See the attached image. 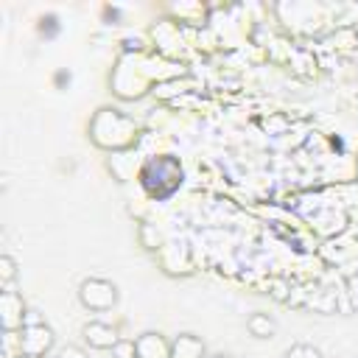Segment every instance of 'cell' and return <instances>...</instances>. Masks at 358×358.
<instances>
[{"instance_id": "3", "label": "cell", "mask_w": 358, "mask_h": 358, "mask_svg": "<svg viewBox=\"0 0 358 358\" xmlns=\"http://www.w3.org/2000/svg\"><path fill=\"white\" fill-rule=\"evenodd\" d=\"M25 313H28V308H25L22 294L14 285L3 288L0 291V327H3V333L22 330L25 327Z\"/></svg>"}, {"instance_id": "18", "label": "cell", "mask_w": 358, "mask_h": 358, "mask_svg": "<svg viewBox=\"0 0 358 358\" xmlns=\"http://www.w3.org/2000/svg\"><path fill=\"white\" fill-rule=\"evenodd\" d=\"M17 358H36V355H17Z\"/></svg>"}, {"instance_id": "1", "label": "cell", "mask_w": 358, "mask_h": 358, "mask_svg": "<svg viewBox=\"0 0 358 358\" xmlns=\"http://www.w3.org/2000/svg\"><path fill=\"white\" fill-rule=\"evenodd\" d=\"M140 173H148V176L154 173V179H140V182H143V187H145L151 196H157V199L171 196V193L182 185V165H179L173 157H168V154L148 159Z\"/></svg>"}, {"instance_id": "11", "label": "cell", "mask_w": 358, "mask_h": 358, "mask_svg": "<svg viewBox=\"0 0 358 358\" xmlns=\"http://www.w3.org/2000/svg\"><path fill=\"white\" fill-rule=\"evenodd\" d=\"M112 358H137V350H134V338H120L112 350Z\"/></svg>"}, {"instance_id": "16", "label": "cell", "mask_w": 358, "mask_h": 358, "mask_svg": "<svg viewBox=\"0 0 358 358\" xmlns=\"http://www.w3.org/2000/svg\"><path fill=\"white\" fill-rule=\"evenodd\" d=\"M282 358H302V344H291V347L282 352Z\"/></svg>"}, {"instance_id": "17", "label": "cell", "mask_w": 358, "mask_h": 358, "mask_svg": "<svg viewBox=\"0 0 358 358\" xmlns=\"http://www.w3.org/2000/svg\"><path fill=\"white\" fill-rule=\"evenodd\" d=\"M207 358H235V355H229V352H213V355H207Z\"/></svg>"}, {"instance_id": "2", "label": "cell", "mask_w": 358, "mask_h": 358, "mask_svg": "<svg viewBox=\"0 0 358 358\" xmlns=\"http://www.w3.org/2000/svg\"><path fill=\"white\" fill-rule=\"evenodd\" d=\"M117 299H120V291H117V285H115L112 280H106V277H87V280H81V285H78V302H81L87 310H92V313L112 310V308L117 305Z\"/></svg>"}, {"instance_id": "8", "label": "cell", "mask_w": 358, "mask_h": 358, "mask_svg": "<svg viewBox=\"0 0 358 358\" xmlns=\"http://www.w3.org/2000/svg\"><path fill=\"white\" fill-rule=\"evenodd\" d=\"M246 330H249L252 338L266 341V338H274L277 322H274V316H268V313H263V310H255V313H249V319H246Z\"/></svg>"}, {"instance_id": "10", "label": "cell", "mask_w": 358, "mask_h": 358, "mask_svg": "<svg viewBox=\"0 0 358 358\" xmlns=\"http://www.w3.org/2000/svg\"><path fill=\"white\" fill-rule=\"evenodd\" d=\"M140 246L143 249H148V252H154V249H159V243H162V238H159V232L151 227V224H140Z\"/></svg>"}, {"instance_id": "6", "label": "cell", "mask_w": 358, "mask_h": 358, "mask_svg": "<svg viewBox=\"0 0 358 358\" xmlns=\"http://www.w3.org/2000/svg\"><path fill=\"white\" fill-rule=\"evenodd\" d=\"M137 358H171V341L159 330H145L134 338Z\"/></svg>"}, {"instance_id": "15", "label": "cell", "mask_w": 358, "mask_h": 358, "mask_svg": "<svg viewBox=\"0 0 358 358\" xmlns=\"http://www.w3.org/2000/svg\"><path fill=\"white\" fill-rule=\"evenodd\" d=\"M302 358H322V350L313 344H302Z\"/></svg>"}, {"instance_id": "7", "label": "cell", "mask_w": 358, "mask_h": 358, "mask_svg": "<svg viewBox=\"0 0 358 358\" xmlns=\"http://www.w3.org/2000/svg\"><path fill=\"white\" fill-rule=\"evenodd\" d=\"M171 358H207V344L196 333H179L171 338Z\"/></svg>"}, {"instance_id": "12", "label": "cell", "mask_w": 358, "mask_h": 358, "mask_svg": "<svg viewBox=\"0 0 358 358\" xmlns=\"http://www.w3.org/2000/svg\"><path fill=\"white\" fill-rule=\"evenodd\" d=\"M56 355H59V358H90V352H87L81 344H62V347L56 350Z\"/></svg>"}, {"instance_id": "14", "label": "cell", "mask_w": 358, "mask_h": 358, "mask_svg": "<svg viewBox=\"0 0 358 358\" xmlns=\"http://www.w3.org/2000/svg\"><path fill=\"white\" fill-rule=\"evenodd\" d=\"M28 324H45V316H42L39 310L28 308V313H25V327H28Z\"/></svg>"}, {"instance_id": "5", "label": "cell", "mask_w": 358, "mask_h": 358, "mask_svg": "<svg viewBox=\"0 0 358 358\" xmlns=\"http://www.w3.org/2000/svg\"><path fill=\"white\" fill-rule=\"evenodd\" d=\"M81 336H84V344L92 347V350H112V347L120 341L117 327H112V324H106V322H98V319L84 322Z\"/></svg>"}, {"instance_id": "9", "label": "cell", "mask_w": 358, "mask_h": 358, "mask_svg": "<svg viewBox=\"0 0 358 358\" xmlns=\"http://www.w3.org/2000/svg\"><path fill=\"white\" fill-rule=\"evenodd\" d=\"M17 277H20V266H17V260H14L11 255H0V285L8 288V285L17 282Z\"/></svg>"}, {"instance_id": "19", "label": "cell", "mask_w": 358, "mask_h": 358, "mask_svg": "<svg viewBox=\"0 0 358 358\" xmlns=\"http://www.w3.org/2000/svg\"><path fill=\"white\" fill-rule=\"evenodd\" d=\"M48 358H59V355H56V352H50V355H48Z\"/></svg>"}, {"instance_id": "4", "label": "cell", "mask_w": 358, "mask_h": 358, "mask_svg": "<svg viewBox=\"0 0 358 358\" xmlns=\"http://www.w3.org/2000/svg\"><path fill=\"white\" fill-rule=\"evenodd\" d=\"M20 341H22V355L48 358L56 347V333L48 322L45 324H28L20 330Z\"/></svg>"}, {"instance_id": "13", "label": "cell", "mask_w": 358, "mask_h": 358, "mask_svg": "<svg viewBox=\"0 0 358 358\" xmlns=\"http://www.w3.org/2000/svg\"><path fill=\"white\" fill-rule=\"evenodd\" d=\"M271 296H274L277 302H285V299H288V291H285V282H280V280H274V282H271Z\"/></svg>"}]
</instances>
